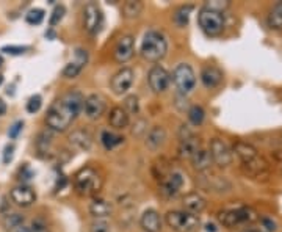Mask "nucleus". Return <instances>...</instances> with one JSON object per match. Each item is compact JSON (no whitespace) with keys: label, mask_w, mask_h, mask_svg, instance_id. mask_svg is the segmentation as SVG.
Here are the masks:
<instances>
[{"label":"nucleus","mask_w":282,"mask_h":232,"mask_svg":"<svg viewBox=\"0 0 282 232\" xmlns=\"http://www.w3.org/2000/svg\"><path fill=\"white\" fill-rule=\"evenodd\" d=\"M85 97L80 91H68L63 97L55 100L46 115V124L55 132H64L75 116L82 112Z\"/></svg>","instance_id":"nucleus-1"},{"label":"nucleus","mask_w":282,"mask_h":232,"mask_svg":"<svg viewBox=\"0 0 282 232\" xmlns=\"http://www.w3.org/2000/svg\"><path fill=\"white\" fill-rule=\"evenodd\" d=\"M168 52V41L163 33L157 30H149L141 43V55L144 60L157 63L160 61Z\"/></svg>","instance_id":"nucleus-2"},{"label":"nucleus","mask_w":282,"mask_h":232,"mask_svg":"<svg viewBox=\"0 0 282 232\" xmlns=\"http://www.w3.org/2000/svg\"><path fill=\"white\" fill-rule=\"evenodd\" d=\"M74 185H75V190L80 195L90 196V195L97 193L100 190L102 177L97 174L96 170H93V168H83V170H80L75 174Z\"/></svg>","instance_id":"nucleus-3"},{"label":"nucleus","mask_w":282,"mask_h":232,"mask_svg":"<svg viewBox=\"0 0 282 232\" xmlns=\"http://www.w3.org/2000/svg\"><path fill=\"white\" fill-rule=\"evenodd\" d=\"M166 224L176 232H194L199 227V217L181 210H171L165 217Z\"/></svg>","instance_id":"nucleus-4"},{"label":"nucleus","mask_w":282,"mask_h":232,"mask_svg":"<svg viewBox=\"0 0 282 232\" xmlns=\"http://www.w3.org/2000/svg\"><path fill=\"white\" fill-rule=\"evenodd\" d=\"M198 24L207 36H218L224 30V16L209 8H202L198 14Z\"/></svg>","instance_id":"nucleus-5"},{"label":"nucleus","mask_w":282,"mask_h":232,"mask_svg":"<svg viewBox=\"0 0 282 232\" xmlns=\"http://www.w3.org/2000/svg\"><path fill=\"white\" fill-rule=\"evenodd\" d=\"M259 218L257 212L252 207H238L230 210H223L218 215V220L226 227H234L242 223H252Z\"/></svg>","instance_id":"nucleus-6"},{"label":"nucleus","mask_w":282,"mask_h":232,"mask_svg":"<svg viewBox=\"0 0 282 232\" xmlns=\"http://www.w3.org/2000/svg\"><path fill=\"white\" fill-rule=\"evenodd\" d=\"M172 82H174V87L177 90L179 94H188L194 90V85H196V74H194L193 68L187 63H181V65L176 66V69L172 71L171 75Z\"/></svg>","instance_id":"nucleus-7"},{"label":"nucleus","mask_w":282,"mask_h":232,"mask_svg":"<svg viewBox=\"0 0 282 232\" xmlns=\"http://www.w3.org/2000/svg\"><path fill=\"white\" fill-rule=\"evenodd\" d=\"M210 156H212V160L213 163H216L221 168H226L232 163V149L229 147V144L221 140V138H213L210 141Z\"/></svg>","instance_id":"nucleus-8"},{"label":"nucleus","mask_w":282,"mask_h":232,"mask_svg":"<svg viewBox=\"0 0 282 232\" xmlns=\"http://www.w3.org/2000/svg\"><path fill=\"white\" fill-rule=\"evenodd\" d=\"M104 25V14L96 4H88L83 10V27L90 35H97Z\"/></svg>","instance_id":"nucleus-9"},{"label":"nucleus","mask_w":282,"mask_h":232,"mask_svg":"<svg viewBox=\"0 0 282 232\" xmlns=\"http://www.w3.org/2000/svg\"><path fill=\"white\" fill-rule=\"evenodd\" d=\"M198 149H199V140L187 127V125H182L181 140H179V156L182 159H191L193 154Z\"/></svg>","instance_id":"nucleus-10"},{"label":"nucleus","mask_w":282,"mask_h":232,"mask_svg":"<svg viewBox=\"0 0 282 232\" xmlns=\"http://www.w3.org/2000/svg\"><path fill=\"white\" fill-rule=\"evenodd\" d=\"M147 82H149L150 90H152L154 93H162L168 88L169 82H171V75L163 66L156 65V66H152V69L149 71Z\"/></svg>","instance_id":"nucleus-11"},{"label":"nucleus","mask_w":282,"mask_h":232,"mask_svg":"<svg viewBox=\"0 0 282 232\" xmlns=\"http://www.w3.org/2000/svg\"><path fill=\"white\" fill-rule=\"evenodd\" d=\"M135 52V39L132 35H124L118 39V43L115 46L113 57L118 63H125L134 57Z\"/></svg>","instance_id":"nucleus-12"},{"label":"nucleus","mask_w":282,"mask_h":232,"mask_svg":"<svg viewBox=\"0 0 282 232\" xmlns=\"http://www.w3.org/2000/svg\"><path fill=\"white\" fill-rule=\"evenodd\" d=\"M132 83H134V71L130 68H122L112 79V90L115 94L122 96L130 90Z\"/></svg>","instance_id":"nucleus-13"},{"label":"nucleus","mask_w":282,"mask_h":232,"mask_svg":"<svg viewBox=\"0 0 282 232\" xmlns=\"http://www.w3.org/2000/svg\"><path fill=\"white\" fill-rule=\"evenodd\" d=\"M184 185V177L181 173L177 171H172V173H168L166 176L162 177V182H160V192L171 198V196H176L179 193V190L182 188Z\"/></svg>","instance_id":"nucleus-14"},{"label":"nucleus","mask_w":282,"mask_h":232,"mask_svg":"<svg viewBox=\"0 0 282 232\" xmlns=\"http://www.w3.org/2000/svg\"><path fill=\"white\" fill-rule=\"evenodd\" d=\"M85 115L90 119H97L105 112V99L100 94H90L83 104Z\"/></svg>","instance_id":"nucleus-15"},{"label":"nucleus","mask_w":282,"mask_h":232,"mask_svg":"<svg viewBox=\"0 0 282 232\" xmlns=\"http://www.w3.org/2000/svg\"><path fill=\"white\" fill-rule=\"evenodd\" d=\"M11 201L19 207H30L36 201V193L27 185H17L11 190Z\"/></svg>","instance_id":"nucleus-16"},{"label":"nucleus","mask_w":282,"mask_h":232,"mask_svg":"<svg viewBox=\"0 0 282 232\" xmlns=\"http://www.w3.org/2000/svg\"><path fill=\"white\" fill-rule=\"evenodd\" d=\"M234 152L237 154L238 159L242 160L243 165L251 163V162H254L255 159L260 157V156H259V151L255 149V147H254L252 144L246 143V141H237V143L234 144Z\"/></svg>","instance_id":"nucleus-17"},{"label":"nucleus","mask_w":282,"mask_h":232,"mask_svg":"<svg viewBox=\"0 0 282 232\" xmlns=\"http://www.w3.org/2000/svg\"><path fill=\"white\" fill-rule=\"evenodd\" d=\"M140 224L146 232H159L162 229V220H160V215L157 214V210L147 209L141 215Z\"/></svg>","instance_id":"nucleus-18"},{"label":"nucleus","mask_w":282,"mask_h":232,"mask_svg":"<svg viewBox=\"0 0 282 232\" xmlns=\"http://www.w3.org/2000/svg\"><path fill=\"white\" fill-rule=\"evenodd\" d=\"M201 80L204 83V87L212 90V88H216L221 83L223 80V72L216 68V66H206L201 72Z\"/></svg>","instance_id":"nucleus-19"},{"label":"nucleus","mask_w":282,"mask_h":232,"mask_svg":"<svg viewBox=\"0 0 282 232\" xmlns=\"http://www.w3.org/2000/svg\"><path fill=\"white\" fill-rule=\"evenodd\" d=\"M206 199L199 195V193H188V195H185V198H184V207H185V210L188 214H193V215H198V214H201L202 210L206 209Z\"/></svg>","instance_id":"nucleus-20"},{"label":"nucleus","mask_w":282,"mask_h":232,"mask_svg":"<svg viewBox=\"0 0 282 232\" xmlns=\"http://www.w3.org/2000/svg\"><path fill=\"white\" fill-rule=\"evenodd\" d=\"M69 143L77 147L80 151H88L91 144H93V140H91V135L85 131H74L71 135H69Z\"/></svg>","instance_id":"nucleus-21"},{"label":"nucleus","mask_w":282,"mask_h":232,"mask_svg":"<svg viewBox=\"0 0 282 232\" xmlns=\"http://www.w3.org/2000/svg\"><path fill=\"white\" fill-rule=\"evenodd\" d=\"M190 160L194 166V170H198V171H207L213 163L210 152L206 151V149H201V147L193 154V157Z\"/></svg>","instance_id":"nucleus-22"},{"label":"nucleus","mask_w":282,"mask_h":232,"mask_svg":"<svg viewBox=\"0 0 282 232\" xmlns=\"http://www.w3.org/2000/svg\"><path fill=\"white\" fill-rule=\"evenodd\" d=\"M108 122L115 129H124L129 125V113L122 107H113L108 115Z\"/></svg>","instance_id":"nucleus-23"},{"label":"nucleus","mask_w":282,"mask_h":232,"mask_svg":"<svg viewBox=\"0 0 282 232\" xmlns=\"http://www.w3.org/2000/svg\"><path fill=\"white\" fill-rule=\"evenodd\" d=\"M166 140V132L165 129L162 127V125H156V127H152L149 131L147 134V146L150 147V149H157V147H160Z\"/></svg>","instance_id":"nucleus-24"},{"label":"nucleus","mask_w":282,"mask_h":232,"mask_svg":"<svg viewBox=\"0 0 282 232\" xmlns=\"http://www.w3.org/2000/svg\"><path fill=\"white\" fill-rule=\"evenodd\" d=\"M267 24L273 30H282V2L274 4L267 16Z\"/></svg>","instance_id":"nucleus-25"},{"label":"nucleus","mask_w":282,"mask_h":232,"mask_svg":"<svg viewBox=\"0 0 282 232\" xmlns=\"http://www.w3.org/2000/svg\"><path fill=\"white\" fill-rule=\"evenodd\" d=\"M90 212H91L93 217L102 220V218H105L107 215H110V212H112V204H108L105 199L97 198V199H94V201L91 202V205H90Z\"/></svg>","instance_id":"nucleus-26"},{"label":"nucleus","mask_w":282,"mask_h":232,"mask_svg":"<svg viewBox=\"0 0 282 232\" xmlns=\"http://www.w3.org/2000/svg\"><path fill=\"white\" fill-rule=\"evenodd\" d=\"M100 141H102L105 149L110 151V149H113V147H116L118 144H121L124 141V138L113 134V132H110V131H104L102 135H100Z\"/></svg>","instance_id":"nucleus-27"},{"label":"nucleus","mask_w":282,"mask_h":232,"mask_svg":"<svg viewBox=\"0 0 282 232\" xmlns=\"http://www.w3.org/2000/svg\"><path fill=\"white\" fill-rule=\"evenodd\" d=\"M191 11H193V7H191V5H184V7H181V8L174 13V16H172V20H174V24H176L177 27H185V25L188 24V20H190Z\"/></svg>","instance_id":"nucleus-28"},{"label":"nucleus","mask_w":282,"mask_h":232,"mask_svg":"<svg viewBox=\"0 0 282 232\" xmlns=\"http://www.w3.org/2000/svg\"><path fill=\"white\" fill-rule=\"evenodd\" d=\"M206 118V112L199 105H191L188 110V119L193 125H201Z\"/></svg>","instance_id":"nucleus-29"},{"label":"nucleus","mask_w":282,"mask_h":232,"mask_svg":"<svg viewBox=\"0 0 282 232\" xmlns=\"http://www.w3.org/2000/svg\"><path fill=\"white\" fill-rule=\"evenodd\" d=\"M143 11V4L141 2H134V0H129L122 7V13L125 17H137Z\"/></svg>","instance_id":"nucleus-30"},{"label":"nucleus","mask_w":282,"mask_h":232,"mask_svg":"<svg viewBox=\"0 0 282 232\" xmlns=\"http://www.w3.org/2000/svg\"><path fill=\"white\" fill-rule=\"evenodd\" d=\"M24 224V217L20 215V214H8L5 218H4V226L10 230H16L17 227H20Z\"/></svg>","instance_id":"nucleus-31"},{"label":"nucleus","mask_w":282,"mask_h":232,"mask_svg":"<svg viewBox=\"0 0 282 232\" xmlns=\"http://www.w3.org/2000/svg\"><path fill=\"white\" fill-rule=\"evenodd\" d=\"M25 20L30 25H39L42 20H44V10L41 8H33L27 13Z\"/></svg>","instance_id":"nucleus-32"},{"label":"nucleus","mask_w":282,"mask_h":232,"mask_svg":"<svg viewBox=\"0 0 282 232\" xmlns=\"http://www.w3.org/2000/svg\"><path fill=\"white\" fill-rule=\"evenodd\" d=\"M124 110L127 113H132V115L140 112V102H138V97L135 94L125 97V100H124Z\"/></svg>","instance_id":"nucleus-33"},{"label":"nucleus","mask_w":282,"mask_h":232,"mask_svg":"<svg viewBox=\"0 0 282 232\" xmlns=\"http://www.w3.org/2000/svg\"><path fill=\"white\" fill-rule=\"evenodd\" d=\"M82 69L83 68L80 65H77L75 61H71V63H68V65H66V68L63 69V75L68 77V79H74V77H77L82 72Z\"/></svg>","instance_id":"nucleus-34"},{"label":"nucleus","mask_w":282,"mask_h":232,"mask_svg":"<svg viewBox=\"0 0 282 232\" xmlns=\"http://www.w3.org/2000/svg\"><path fill=\"white\" fill-rule=\"evenodd\" d=\"M41 105H42V97L39 94H35L27 102V112L29 113H36V112H39Z\"/></svg>","instance_id":"nucleus-35"},{"label":"nucleus","mask_w":282,"mask_h":232,"mask_svg":"<svg viewBox=\"0 0 282 232\" xmlns=\"http://www.w3.org/2000/svg\"><path fill=\"white\" fill-rule=\"evenodd\" d=\"M229 2H221V0H213V2H207L204 5V8H209L212 11H216V13H223L226 8H229Z\"/></svg>","instance_id":"nucleus-36"},{"label":"nucleus","mask_w":282,"mask_h":232,"mask_svg":"<svg viewBox=\"0 0 282 232\" xmlns=\"http://www.w3.org/2000/svg\"><path fill=\"white\" fill-rule=\"evenodd\" d=\"M64 13H66V10H64L63 5H58V7L54 8L52 16H50V25H52V27L61 22V19L64 17Z\"/></svg>","instance_id":"nucleus-37"},{"label":"nucleus","mask_w":282,"mask_h":232,"mask_svg":"<svg viewBox=\"0 0 282 232\" xmlns=\"http://www.w3.org/2000/svg\"><path fill=\"white\" fill-rule=\"evenodd\" d=\"M90 230H91V232H108V230H110V226H108V223H107L105 220L97 218V220L91 224Z\"/></svg>","instance_id":"nucleus-38"},{"label":"nucleus","mask_w":282,"mask_h":232,"mask_svg":"<svg viewBox=\"0 0 282 232\" xmlns=\"http://www.w3.org/2000/svg\"><path fill=\"white\" fill-rule=\"evenodd\" d=\"M29 50L27 46H5L2 47V52H7L10 55H22Z\"/></svg>","instance_id":"nucleus-39"},{"label":"nucleus","mask_w":282,"mask_h":232,"mask_svg":"<svg viewBox=\"0 0 282 232\" xmlns=\"http://www.w3.org/2000/svg\"><path fill=\"white\" fill-rule=\"evenodd\" d=\"M260 224H262V232H274L276 227V221H273L271 218H262L260 220Z\"/></svg>","instance_id":"nucleus-40"},{"label":"nucleus","mask_w":282,"mask_h":232,"mask_svg":"<svg viewBox=\"0 0 282 232\" xmlns=\"http://www.w3.org/2000/svg\"><path fill=\"white\" fill-rule=\"evenodd\" d=\"M22 127H24V121H16L10 127V131H8V137L10 138H16L19 135V132L22 131Z\"/></svg>","instance_id":"nucleus-41"},{"label":"nucleus","mask_w":282,"mask_h":232,"mask_svg":"<svg viewBox=\"0 0 282 232\" xmlns=\"http://www.w3.org/2000/svg\"><path fill=\"white\" fill-rule=\"evenodd\" d=\"M30 229H32V232H47V226H46V223L42 221L41 218L35 220Z\"/></svg>","instance_id":"nucleus-42"},{"label":"nucleus","mask_w":282,"mask_h":232,"mask_svg":"<svg viewBox=\"0 0 282 232\" xmlns=\"http://www.w3.org/2000/svg\"><path fill=\"white\" fill-rule=\"evenodd\" d=\"M14 156V144H7L5 146V152H4V163H10Z\"/></svg>","instance_id":"nucleus-43"},{"label":"nucleus","mask_w":282,"mask_h":232,"mask_svg":"<svg viewBox=\"0 0 282 232\" xmlns=\"http://www.w3.org/2000/svg\"><path fill=\"white\" fill-rule=\"evenodd\" d=\"M5 112H7V104L2 99H0V116H2Z\"/></svg>","instance_id":"nucleus-44"},{"label":"nucleus","mask_w":282,"mask_h":232,"mask_svg":"<svg viewBox=\"0 0 282 232\" xmlns=\"http://www.w3.org/2000/svg\"><path fill=\"white\" fill-rule=\"evenodd\" d=\"M14 232H32V229H30V227H25V226L22 224V226H20V227H17V229H16Z\"/></svg>","instance_id":"nucleus-45"},{"label":"nucleus","mask_w":282,"mask_h":232,"mask_svg":"<svg viewBox=\"0 0 282 232\" xmlns=\"http://www.w3.org/2000/svg\"><path fill=\"white\" fill-rule=\"evenodd\" d=\"M216 229H215V226L213 224H207V232H215Z\"/></svg>","instance_id":"nucleus-46"},{"label":"nucleus","mask_w":282,"mask_h":232,"mask_svg":"<svg viewBox=\"0 0 282 232\" xmlns=\"http://www.w3.org/2000/svg\"><path fill=\"white\" fill-rule=\"evenodd\" d=\"M242 232H262V230H257V229H245Z\"/></svg>","instance_id":"nucleus-47"},{"label":"nucleus","mask_w":282,"mask_h":232,"mask_svg":"<svg viewBox=\"0 0 282 232\" xmlns=\"http://www.w3.org/2000/svg\"><path fill=\"white\" fill-rule=\"evenodd\" d=\"M2 65H4V57L0 55V66H2Z\"/></svg>","instance_id":"nucleus-48"},{"label":"nucleus","mask_w":282,"mask_h":232,"mask_svg":"<svg viewBox=\"0 0 282 232\" xmlns=\"http://www.w3.org/2000/svg\"><path fill=\"white\" fill-rule=\"evenodd\" d=\"M4 83V75H0V85Z\"/></svg>","instance_id":"nucleus-49"}]
</instances>
